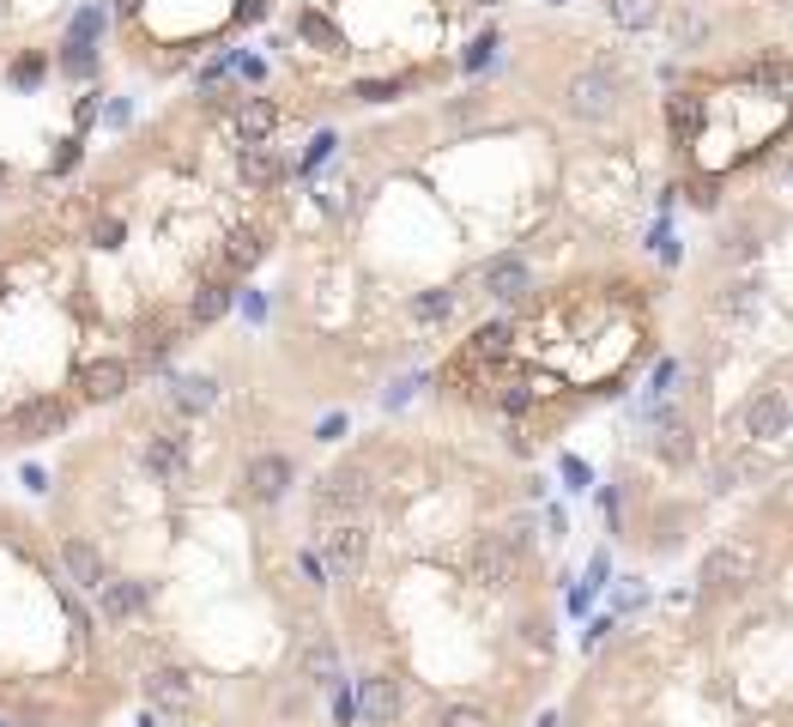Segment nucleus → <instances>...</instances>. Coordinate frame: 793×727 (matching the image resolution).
<instances>
[{"label":"nucleus","instance_id":"1","mask_svg":"<svg viewBox=\"0 0 793 727\" xmlns=\"http://www.w3.org/2000/svg\"><path fill=\"white\" fill-rule=\"evenodd\" d=\"M618 97H625V85H618L611 67H587V73L563 79V109H570L575 122H606L611 109H618Z\"/></svg>","mask_w":793,"mask_h":727},{"label":"nucleus","instance_id":"2","mask_svg":"<svg viewBox=\"0 0 793 727\" xmlns=\"http://www.w3.org/2000/svg\"><path fill=\"white\" fill-rule=\"evenodd\" d=\"M697 582H702V595H739V588L757 582V552L745 540H721L715 552L702 558Z\"/></svg>","mask_w":793,"mask_h":727},{"label":"nucleus","instance_id":"3","mask_svg":"<svg viewBox=\"0 0 793 727\" xmlns=\"http://www.w3.org/2000/svg\"><path fill=\"white\" fill-rule=\"evenodd\" d=\"M67 418H73V406H67V401L37 394V401L13 406V413H0V430H7L13 442H43V437H55V430H67Z\"/></svg>","mask_w":793,"mask_h":727},{"label":"nucleus","instance_id":"4","mask_svg":"<svg viewBox=\"0 0 793 727\" xmlns=\"http://www.w3.org/2000/svg\"><path fill=\"white\" fill-rule=\"evenodd\" d=\"M364 504H370V473L358 461L322 473V485H315V516H358Z\"/></svg>","mask_w":793,"mask_h":727},{"label":"nucleus","instance_id":"5","mask_svg":"<svg viewBox=\"0 0 793 727\" xmlns=\"http://www.w3.org/2000/svg\"><path fill=\"white\" fill-rule=\"evenodd\" d=\"M364 552H370V533L351 516H339L334 528L322 533V564H327V576H339V582L364 570Z\"/></svg>","mask_w":793,"mask_h":727},{"label":"nucleus","instance_id":"6","mask_svg":"<svg viewBox=\"0 0 793 727\" xmlns=\"http://www.w3.org/2000/svg\"><path fill=\"white\" fill-rule=\"evenodd\" d=\"M140 468L152 473V480H164V485L188 480V437H183V430H158V437H145Z\"/></svg>","mask_w":793,"mask_h":727},{"label":"nucleus","instance_id":"7","mask_svg":"<svg viewBox=\"0 0 793 727\" xmlns=\"http://www.w3.org/2000/svg\"><path fill=\"white\" fill-rule=\"evenodd\" d=\"M515 558H521V552H509L503 533H485V540L467 552V570H473V582H479V588H509V582H515Z\"/></svg>","mask_w":793,"mask_h":727},{"label":"nucleus","instance_id":"8","mask_svg":"<svg viewBox=\"0 0 793 727\" xmlns=\"http://www.w3.org/2000/svg\"><path fill=\"white\" fill-rule=\"evenodd\" d=\"M479 286H485V298H497V303H521L534 291V267L521 255H497V261H485Z\"/></svg>","mask_w":793,"mask_h":727},{"label":"nucleus","instance_id":"9","mask_svg":"<svg viewBox=\"0 0 793 727\" xmlns=\"http://www.w3.org/2000/svg\"><path fill=\"white\" fill-rule=\"evenodd\" d=\"M133 382V364L128 358H92L85 370H79V401H121Z\"/></svg>","mask_w":793,"mask_h":727},{"label":"nucleus","instance_id":"10","mask_svg":"<svg viewBox=\"0 0 793 727\" xmlns=\"http://www.w3.org/2000/svg\"><path fill=\"white\" fill-rule=\"evenodd\" d=\"M788 394L781 389H757L751 401H745V413H739V425H745V437H757V442H775L781 430H788Z\"/></svg>","mask_w":793,"mask_h":727},{"label":"nucleus","instance_id":"11","mask_svg":"<svg viewBox=\"0 0 793 727\" xmlns=\"http://www.w3.org/2000/svg\"><path fill=\"white\" fill-rule=\"evenodd\" d=\"M291 480H298L291 454H255V461H248V473H243V485H248V497H255V504H279V497L291 492Z\"/></svg>","mask_w":793,"mask_h":727},{"label":"nucleus","instance_id":"12","mask_svg":"<svg viewBox=\"0 0 793 727\" xmlns=\"http://www.w3.org/2000/svg\"><path fill=\"white\" fill-rule=\"evenodd\" d=\"M260 255H267V236L260 231H231L224 236V249H219V261H212V279H224V286H236L248 267H260Z\"/></svg>","mask_w":793,"mask_h":727},{"label":"nucleus","instance_id":"13","mask_svg":"<svg viewBox=\"0 0 793 727\" xmlns=\"http://www.w3.org/2000/svg\"><path fill=\"white\" fill-rule=\"evenodd\" d=\"M92 595H97V607H104V624H128V619H140V612H145V582H133V576L109 570Z\"/></svg>","mask_w":793,"mask_h":727},{"label":"nucleus","instance_id":"14","mask_svg":"<svg viewBox=\"0 0 793 727\" xmlns=\"http://www.w3.org/2000/svg\"><path fill=\"white\" fill-rule=\"evenodd\" d=\"M61 570L73 576V588H85V595H92V588L109 576V564H104V552H97L85 533H67V540H61Z\"/></svg>","mask_w":793,"mask_h":727},{"label":"nucleus","instance_id":"15","mask_svg":"<svg viewBox=\"0 0 793 727\" xmlns=\"http://www.w3.org/2000/svg\"><path fill=\"white\" fill-rule=\"evenodd\" d=\"M358 715H364L370 727H394V715H400V685H394L388 673L358 679Z\"/></svg>","mask_w":793,"mask_h":727},{"label":"nucleus","instance_id":"16","mask_svg":"<svg viewBox=\"0 0 793 727\" xmlns=\"http://www.w3.org/2000/svg\"><path fill=\"white\" fill-rule=\"evenodd\" d=\"M231 128H236V140H243V146L273 140V128H279V104H273V97H243V104L231 109Z\"/></svg>","mask_w":793,"mask_h":727},{"label":"nucleus","instance_id":"17","mask_svg":"<svg viewBox=\"0 0 793 727\" xmlns=\"http://www.w3.org/2000/svg\"><path fill=\"white\" fill-rule=\"evenodd\" d=\"M145 697L158 703V709H195V679L183 673V667H152V673H145Z\"/></svg>","mask_w":793,"mask_h":727},{"label":"nucleus","instance_id":"18","mask_svg":"<svg viewBox=\"0 0 793 727\" xmlns=\"http://www.w3.org/2000/svg\"><path fill=\"white\" fill-rule=\"evenodd\" d=\"M236 176H243L248 188H279V182H285V158H279L267 140L243 146V152H236Z\"/></svg>","mask_w":793,"mask_h":727},{"label":"nucleus","instance_id":"19","mask_svg":"<svg viewBox=\"0 0 793 727\" xmlns=\"http://www.w3.org/2000/svg\"><path fill=\"white\" fill-rule=\"evenodd\" d=\"M654 449H661L673 468H678V461H690V449H697V442H690V425L673 413V406H661V413H654Z\"/></svg>","mask_w":793,"mask_h":727},{"label":"nucleus","instance_id":"20","mask_svg":"<svg viewBox=\"0 0 793 727\" xmlns=\"http://www.w3.org/2000/svg\"><path fill=\"white\" fill-rule=\"evenodd\" d=\"M298 667H303V679H310V685H339V649L327 643V636H310V643H303Z\"/></svg>","mask_w":793,"mask_h":727},{"label":"nucleus","instance_id":"21","mask_svg":"<svg viewBox=\"0 0 793 727\" xmlns=\"http://www.w3.org/2000/svg\"><path fill=\"white\" fill-rule=\"evenodd\" d=\"M231 303H236V291L224 286V279H207V286L188 298V327H212L224 310H231Z\"/></svg>","mask_w":793,"mask_h":727},{"label":"nucleus","instance_id":"22","mask_svg":"<svg viewBox=\"0 0 793 727\" xmlns=\"http://www.w3.org/2000/svg\"><path fill=\"white\" fill-rule=\"evenodd\" d=\"M164 401L176 406V413H207V406L219 401V382H212V377H176Z\"/></svg>","mask_w":793,"mask_h":727},{"label":"nucleus","instance_id":"23","mask_svg":"<svg viewBox=\"0 0 793 727\" xmlns=\"http://www.w3.org/2000/svg\"><path fill=\"white\" fill-rule=\"evenodd\" d=\"M606 13L618 31H649L661 25V0H606Z\"/></svg>","mask_w":793,"mask_h":727},{"label":"nucleus","instance_id":"24","mask_svg":"<svg viewBox=\"0 0 793 727\" xmlns=\"http://www.w3.org/2000/svg\"><path fill=\"white\" fill-rule=\"evenodd\" d=\"M509 339H515V327H509V322L479 327V334H473V346H467V364H491V358H503Z\"/></svg>","mask_w":793,"mask_h":727},{"label":"nucleus","instance_id":"25","mask_svg":"<svg viewBox=\"0 0 793 727\" xmlns=\"http://www.w3.org/2000/svg\"><path fill=\"white\" fill-rule=\"evenodd\" d=\"M666 122H673L678 140H690V134L702 128V97H697V91H678L673 104H666Z\"/></svg>","mask_w":793,"mask_h":727},{"label":"nucleus","instance_id":"26","mask_svg":"<svg viewBox=\"0 0 793 727\" xmlns=\"http://www.w3.org/2000/svg\"><path fill=\"white\" fill-rule=\"evenodd\" d=\"M176 346H183V327H145L140 334V364L152 370V364H164Z\"/></svg>","mask_w":793,"mask_h":727},{"label":"nucleus","instance_id":"27","mask_svg":"<svg viewBox=\"0 0 793 727\" xmlns=\"http://www.w3.org/2000/svg\"><path fill=\"white\" fill-rule=\"evenodd\" d=\"M673 37H678V49H702V43H709V19H702L697 7H678V13H673Z\"/></svg>","mask_w":793,"mask_h":727},{"label":"nucleus","instance_id":"28","mask_svg":"<svg viewBox=\"0 0 793 727\" xmlns=\"http://www.w3.org/2000/svg\"><path fill=\"white\" fill-rule=\"evenodd\" d=\"M61 73L67 79H97V55H92V43H61Z\"/></svg>","mask_w":793,"mask_h":727},{"label":"nucleus","instance_id":"29","mask_svg":"<svg viewBox=\"0 0 793 727\" xmlns=\"http://www.w3.org/2000/svg\"><path fill=\"white\" fill-rule=\"evenodd\" d=\"M455 315V291H418L412 298V322H448Z\"/></svg>","mask_w":793,"mask_h":727},{"label":"nucleus","instance_id":"30","mask_svg":"<svg viewBox=\"0 0 793 727\" xmlns=\"http://www.w3.org/2000/svg\"><path fill=\"white\" fill-rule=\"evenodd\" d=\"M92 37H104V7H79L73 25H67V43H92Z\"/></svg>","mask_w":793,"mask_h":727},{"label":"nucleus","instance_id":"31","mask_svg":"<svg viewBox=\"0 0 793 727\" xmlns=\"http://www.w3.org/2000/svg\"><path fill=\"white\" fill-rule=\"evenodd\" d=\"M436 727H491V715H485L479 703H448V709L436 715Z\"/></svg>","mask_w":793,"mask_h":727},{"label":"nucleus","instance_id":"32","mask_svg":"<svg viewBox=\"0 0 793 727\" xmlns=\"http://www.w3.org/2000/svg\"><path fill=\"white\" fill-rule=\"evenodd\" d=\"M303 37H310V43H322V49H339V31L327 25L322 13H303Z\"/></svg>","mask_w":793,"mask_h":727},{"label":"nucleus","instance_id":"33","mask_svg":"<svg viewBox=\"0 0 793 727\" xmlns=\"http://www.w3.org/2000/svg\"><path fill=\"white\" fill-rule=\"evenodd\" d=\"M527 406H534V394L521 389V382H509V389H503V413H527Z\"/></svg>","mask_w":793,"mask_h":727},{"label":"nucleus","instance_id":"34","mask_svg":"<svg viewBox=\"0 0 793 727\" xmlns=\"http://www.w3.org/2000/svg\"><path fill=\"white\" fill-rule=\"evenodd\" d=\"M491 49H497V37H479V43H473V55H467V67H485V61H491Z\"/></svg>","mask_w":793,"mask_h":727},{"label":"nucleus","instance_id":"35","mask_svg":"<svg viewBox=\"0 0 793 727\" xmlns=\"http://www.w3.org/2000/svg\"><path fill=\"white\" fill-rule=\"evenodd\" d=\"M7 182H13V176H7V164H0V188H7Z\"/></svg>","mask_w":793,"mask_h":727},{"label":"nucleus","instance_id":"36","mask_svg":"<svg viewBox=\"0 0 793 727\" xmlns=\"http://www.w3.org/2000/svg\"><path fill=\"white\" fill-rule=\"evenodd\" d=\"M479 7H497V0H479Z\"/></svg>","mask_w":793,"mask_h":727}]
</instances>
